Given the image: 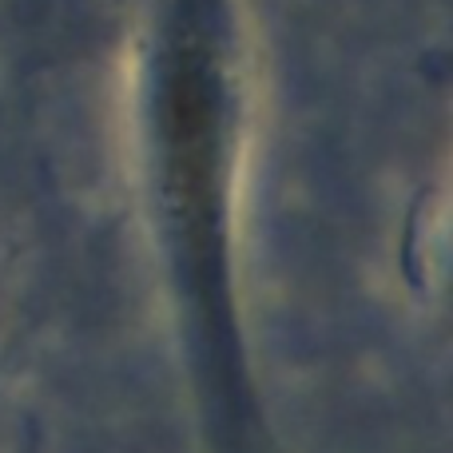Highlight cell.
<instances>
[{
    "mask_svg": "<svg viewBox=\"0 0 453 453\" xmlns=\"http://www.w3.org/2000/svg\"><path fill=\"white\" fill-rule=\"evenodd\" d=\"M242 140L239 0H151L135 56V180L196 414L215 453L263 449L239 258Z\"/></svg>",
    "mask_w": 453,
    "mask_h": 453,
    "instance_id": "1",
    "label": "cell"
}]
</instances>
